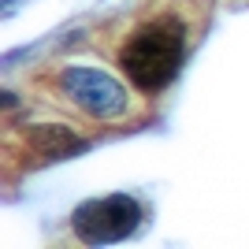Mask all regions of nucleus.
<instances>
[{"label": "nucleus", "mask_w": 249, "mask_h": 249, "mask_svg": "<svg viewBox=\"0 0 249 249\" xmlns=\"http://www.w3.org/2000/svg\"><path fill=\"white\" fill-rule=\"evenodd\" d=\"M60 86H63V93L93 119H115V115L126 112V89L112 74L97 71V67H63Z\"/></svg>", "instance_id": "obj_3"}, {"label": "nucleus", "mask_w": 249, "mask_h": 249, "mask_svg": "<svg viewBox=\"0 0 249 249\" xmlns=\"http://www.w3.org/2000/svg\"><path fill=\"white\" fill-rule=\"evenodd\" d=\"M22 138H26V145H30L37 156H45V160H60V156H71V153L82 149V138L74 134V130H67V126H60V123L26 126Z\"/></svg>", "instance_id": "obj_4"}, {"label": "nucleus", "mask_w": 249, "mask_h": 249, "mask_svg": "<svg viewBox=\"0 0 249 249\" xmlns=\"http://www.w3.org/2000/svg\"><path fill=\"white\" fill-rule=\"evenodd\" d=\"M142 223V205L126 194H112L101 201H86L74 208L71 227L86 246H108V242L130 238Z\"/></svg>", "instance_id": "obj_2"}, {"label": "nucleus", "mask_w": 249, "mask_h": 249, "mask_svg": "<svg viewBox=\"0 0 249 249\" xmlns=\"http://www.w3.org/2000/svg\"><path fill=\"white\" fill-rule=\"evenodd\" d=\"M186 56V26L175 15H160L130 34L119 49V67L142 93H160L182 67Z\"/></svg>", "instance_id": "obj_1"}]
</instances>
